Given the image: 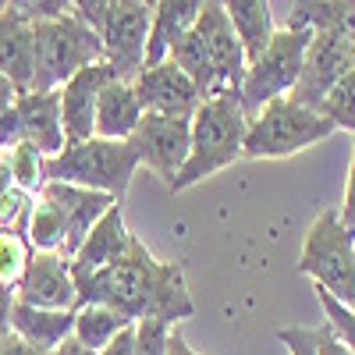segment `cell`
I'll list each match as a JSON object with an SVG mask.
<instances>
[{
  "label": "cell",
  "instance_id": "30",
  "mask_svg": "<svg viewBox=\"0 0 355 355\" xmlns=\"http://www.w3.org/2000/svg\"><path fill=\"white\" fill-rule=\"evenodd\" d=\"M33 199L36 196L21 192L18 185L0 189V231H21L28 220V210H33Z\"/></svg>",
  "mask_w": 355,
  "mask_h": 355
},
{
  "label": "cell",
  "instance_id": "37",
  "mask_svg": "<svg viewBox=\"0 0 355 355\" xmlns=\"http://www.w3.org/2000/svg\"><path fill=\"white\" fill-rule=\"evenodd\" d=\"M15 100H18V89L0 75V114H8L11 107H15Z\"/></svg>",
  "mask_w": 355,
  "mask_h": 355
},
{
  "label": "cell",
  "instance_id": "31",
  "mask_svg": "<svg viewBox=\"0 0 355 355\" xmlns=\"http://www.w3.org/2000/svg\"><path fill=\"white\" fill-rule=\"evenodd\" d=\"M171 327L160 320H139L135 323V355H167Z\"/></svg>",
  "mask_w": 355,
  "mask_h": 355
},
{
  "label": "cell",
  "instance_id": "14",
  "mask_svg": "<svg viewBox=\"0 0 355 355\" xmlns=\"http://www.w3.org/2000/svg\"><path fill=\"white\" fill-rule=\"evenodd\" d=\"M0 75L18 96L33 93L36 82V25L18 4H0Z\"/></svg>",
  "mask_w": 355,
  "mask_h": 355
},
{
  "label": "cell",
  "instance_id": "7",
  "mask_svg": "<svg viewBox=\"0 0 355 355\" xmlns=\"http://www.w3.org/2000/svg\"><path fill=\"white\" fill-rule=\"evenodd\" d=\"M299 270L334 302L355 313V234L341 224L338 210H323L309 224L299 252Z\"/></svg>",
  "mask_w": 355,
  "mask_h": 355
},
{
  "label": "cell",
  "instance_id": "22",
  "mask_svg": "<svg viewBox=\"0 0 355 355\" xmlns=\"http://www.w3.org/2000/svg\"><path fill=\"white\" fill-rule=\"evenodd\" d=\"M274 4H263V0H227L224 11H227V21L239 36L242 50H245V61L252 64L256 57L270 46L274 33H277V21H274Z\"/></svg>",
  "mask_w": 355,
  "mask_h": 355
},
{
  "label": "cell",
  "instance_id": "24",
  "mask_svg": "<svg viewBox=\"0 0 355 355\" xmlns=\"http://www.w3.org/2000/svg\"><path fill=\"white\" fill-rule=\"evenodd\" d=\"M21 234H25V242H28V249H33V252H53V256H64L68 252L64 220H61V214H57L43 196L33 199V210H28V220H25Z\"/></svg>",
  "mask_w": 355,
  "mask_h": 355
},
{
  "label": "cell",
  "instance_id": "10",
  "mask_svg": "<svg viewBox=\"0 0 355 355\" xmlns=\"http://www.w3.org/2000/svg\"><path fill=\"white\" fill-rule=\"evenodd\" d=\"M196 28L202 36V46H206V61H210V75H214V96H224V93H242V82H245V50L234 36V28L227 21V11L224 4L210 0L202 4L199 18H196Z\"/></svg>",
  "mask_w": 355,
  "mask_h": 355
},
{
  "label": "cell",
  "instance_id": "32",
  "mask_svg": "<svg viewBox=\"0 0 355 355\" xmlns=\"http://www.w3.org/2000/svg\"><path fill=\"white\" fill-rule=\"evenodd\" d=\"M309 345H313V355H352V352L345 348V341L327 327V323L309 327Z\"/></svg>",
  "mask_w": 355,
  "mask_h": 355
},
{
  "label": "cell",
  "instance_id": "2",
  "mask_svg": "<svg viewBox=\"0 0 355 355\" xmlns=\"http://www.w3.org/2000/svg\"><path fill=\"white\" fill-rule=\"evenodd\" d=\"M245 128L249 117L242 110V96L239 93H224V96H210L202 100L199 110L192 114V150L189 160L178 174V182L171 192H185L192 185H199L202 178H214L217 171L231 167L242 157L245 146Z\"/></svg>",
  "mask_w": 355,
  "mask_h": 355
},
{
  "label": "cell",
  "instance_id": "17",
  "mask_svg": "<svg viewBox=\"0 0 355 355\" xmlns=\"http://www.w3.org/2000/svg\"><path fill=\"white\" fill-rule=\"evenodd\" d=\"M114 78L107 64H93L78 71L64 89H57L61 96V125H64V142L68 146H78V142H89L93 139V128H96V96L103 82Z\"/></svg>",
  "mask_w": 355,
  "mask_h": 355
},
{
  "label": "cell",
  "instance_id": "38",
  "mask_svg": "<svg viewBox=\"0 0 355 355\" xmlns=\"http://www.w3.org/2000/svg\"><path fill=\"white\" fill-rule=\"evenodd\" d=\"M167 355H199L182 334H178V331H171V345H167Z\"/></svg>",
  "mask_w": 355,
  "mask_h": 355
},
{
  "label": "cell",
  "instance_id": "13",
  "mask_svg": "<svg viewBox=\"0 0 355 355\" xmlns=\"http://www.w3.org/2000/svg\"><path fill=\"white\" fill-rule=\"evenodd\" d=\"M135 96L146 114H164V117H192L202 103L196 82L178 68L174 61L142 68L135 75Z\"/></svg>",
  "mask_w": 355,
  "mask_h": 355
},
{
  "label": "cell",
  "instance_id": "18",
  "mask_svg": "<svg viewBox=\"0 0 355 355\" xmlns=\"http://www.w3.org/2000/svg\"><path fill=\"white\" fill-rule=\"evenodd\" d=\"M18 139L36 146L50 160L64 150V125H61V96L57 93H21L15 100Z\"/></svg>",
  "mask_w": 355,
  "mask_h": 355
},
{
  "label": "cell",
  "instance_id": "21",
  "mask_svg": "<svg viewBox=\"0 0 355 355\" xmlns=\"http://www.w3.org/2000/svg\"><path fill=\"white\" fill-rule=\"evenodd\" d=\"M75 331V313H50V309H33V306H11V334L36 348L43 355H53Z\"/></svg>",
  "mask_w": 355,
  "mask_h": 355
},
{
  "label": "cell",
  "instance_id": "26",
  "mask_svg": "<svg viewBox=\"0 0 355 355\" xmlns=\"http://www.w3.org/2000/svg\"><path fill=\"white\" fill-rule=\"evenodd\" d=\"M11 171V185H18L28 196H40V189L46 185V157L28 142H15L11 150L0 153Z\"/></svg>",
  "mask_w": 355,
  "mask_h": 355
},
{
  "label": "cell",
  "instance_id": "19",
  "mask_svg": "<svg viewBox=\"0 0 355 355\" xmlns=\"http://www.w3.org/2000/svg\"><path fill=\"white\" fill-rule=\"evenodd\" d=\"M142 103L135 96V85L121 82V78H107L100 96H96V128L93 139H107V142H128L132 132L142 121Z\"/></svg>",
  "mask_w": 355,
  "mask_h": 355
},
{
  "label": "cell",
  "instance_id": "29",
  "mask_svg": "<svg viewBox=\"0 0 355 355\" xmlns=\"http://www.w3.org/2000/svg\"><path fill=\"white\" fill-rule=\"evenodd\" d=\"M316 299H320V306H323V323L345 341V348L355 355V313L348 309V306H341V302H334L327 291H320L316 288Z\"/></svg>",
  "mask_w": 355,
  "mask_h": 355
},
{
  "label": "cell",
  "instance_id": "39",
  "mask_svg": "<svg viewBox=\"0 0 355 355\" xmlns=\"http://www.w3.org/2000/svg\"><path fill=\"white\" fill-rule=\"evenodd\" d=\"M53 355H96V352H89V348H82V345H78L75 338H68V341H64L61 348H57Z\"/></svg>",
  "mask_w": 355,
  "mask_h": 355
},
{
  "label": "cell",
  "instance_id": "35",
  "mask_svg": "<svg viewBox=\"0 0 355 355\" xmlns=\"http://www.w3.org/2000/svg\"><path fill=\"white\" fill-rule=\"evenodd\" d=\"M100 355H135V323H132V327H125Z\"/></svg>",
  "mask_w": 355,
  "mask_h": 355
},
{
  "label": "cell",
  "instance_id": "27",
  "mask_svg": "<svg viewBox=\"0 0 355 355\" xmlns=\"http://www.w3.org/2000/svg\"><path fill=\"white\" fill-rule=\"evenodd\" d=\"M28 259H33V249H28L25 234L21 231H0V288L15 291L28 270Z\"/></svg>",
  "mask_w": 355,
  "mask_h": 355
},
{
  "label": "cell",
  "instance_id": "1",
  "mask_svg": "<svg viewBox=\"0 0 355 355\" xmlns=\"http://www.w3.org/2000/svg\"><path fill=\"white\" fill-rule=\"evenodd\" d=\"M75 284H78V306L100 302L128 316L132 323L160 320L167 327H174V323H182L196 313L182 263L157 259L139 239L132 242L125 259H117L114 266L93 277H78Z\"/></svg>",
  "mask_w": 355,
  "mask_h": 355
},
{
  "label": "cell",
  "instance_id": "5",
  "mask_svg": "<svg viewBox=\"0 0 355 355\" xmlns=\"http://www.w3.org/2000/svg\"><path fill=\"white\" fill-rule=\"evenodd\" d=\"M135 171H139V157L128 142L89 139L78 146H64L57 157L46 160V182L78 185L125 202Z\"/></svg>",
  "mask_w": 355,
  "mask_h": 355
},
{
  "label": "cell",
  "instance_id": "11",
  "mask_svg": "<svg viewBox=\"0 0 355 355\" xmlns=\"http://www.w3.org/2000/svg\"><path fill=\"white\" fill-rule=\"evenodd\" d=\"M352 68H355V43H348L338 33H316L313 43H309V53H306L302 78L295 85L291 100L316 110Z\"/></svg>",
  "mask_w": 355,
  "mask_h": 355
},
{
  "label": "cell",
  "instance_id": "33",
  "mask_svg": "<svg viewBox=\"0 0 355 355\" xmlns=\"http://www.w3.org/2000/svg\"><path fill=\"white\" fill-rule=\"evenodd\" d=\"M338 217L355 234V139H352V160H348V178H345V202L338 206Z\"/></svg>",
  "mask_w": 355,
  "mask_h": 355
},
{
  "label": "cell",
  "instance_id": "12",
  "mask_svg": "<svg viewBox=\"0 0 355 355\" xmlns=\"http://www.w3.org/2000/svg\"><path fill=\"white\" fill-rule=\"evenodd\" d=\"M15 302L33 309H50V313H75L78 284L71 274V259L53 252H33L25 277L15 288Z\"/></svg>",
  "mask_w": 355,
  "mask_h": 355
},
{
  "label": "cell",
  "instance_id": "6",
  "mask_svg": "<svg viewBox=\"0 0 355 355\" xmlns=\"http://www.w3.org/2000/svg\"><path fill=\"white\" fill-rule=\"evenodd\" d=\"M338 128L323 117L320 110H309L295 103L291 96H281L266 103L245 128V146L242 157L249 160H281L309 150V146L331 139Z\"/></svg>",
  "mask_w": 355,
  "mask_h": 355
},
{
  "label": "cell",
  "instance_id": "36",
  "mask_svg": "<svg viewBox=\"0 0 355 355\" xmlns=\"http://www.w3.org/2000/svg\"><path fill=\"white\" fill-rule=\"evenodd\" d=\"M0 355H43V352H36V348H28L25 341H18L15 334H8L4 341H0Z\"/></svg>",
  "mask_w": 355,
  "mask_h": 355
},
{
  "label": "cell",
  "instance_id": "4",
  "mask_svg": "<svg viewBox=\"0 0 355 355\" xmlns=\"http://www.w3.org/2000/svg\"><path fill=\"white\" fill-rule=\"evenodd\" d=\"M71 11L93 28L103 43V64L114 78L135 82V75L146 68V40H150V15L153 4L142 0H78Z\"/></svg>",
  "mask_w": 355,
  "mask_h": 355
},
{
  "label": "cell",
  "instance_id": "16",
  "mask_svg": "<svg viewBox=\"0 0 355 355\" xmlns=\"http://www.w3.org/2000/svg\"><path fill=\"white\" fill-rule=\"evenodd\" d=\"M40 196L53 206L64 220V231H68V259L78 252V245L85 242V234L93 231V224L110 210L117 199L103 196V192H89V189H78V185H64V182H46L40 189Z\"/></svg>",
  "mask_w": 355,
  "mask_h": 355
},
{
  "label": "cell",
  "instance_id": "28",
  "mask_svg": "<svg viewBox=\"0 0 355 355\" xmlns=\"http://www.w3.org/2000/svg\"><path fill=\"white\" fill-rule=\"evenodd\" d=\"M316 110L327 117L334 128H348V132L355 135V68L331 89L327 100H323Z\"/></svg>",
  "mask_w": 355,
  "mask_h": 355
},
{
  "label": "cell",
  "instance_id": "8",
  "mask_svg": "<svg viewBox=\"0 0 355 355\" xmlns=\"http://www.w3.org/2000/svg\"><path fill=\"white\" fill-rule=\"evenodd\" d=\"M313 28H299V25H277V33L270 40L256 61L245 68V82H242V110L245 117H252L281 96H291L295 85L302 78L306 68V53L313 43Z\"/></svg>",
  "mask_w": 355,
  "mask_h": 355
},
{
  "label": "cell",
  "instance_id": "15",
  "mask_svg": "<svg viewBox=\"0 0 355 355\" xmlns=\"http://www.w3.org/2000/svg\"><path fill=\"white\" fill-rule=\"evenodd\" d=\"M135 242V234L128 231L125 224V210L121 202H114L110 210L93 224V231L85 234V242L78 245V252L71 256V274L75 281L78 277H93L100 270H107V266H114L117 259H125L128 249Z\"/></svg>",
  "mask_w": 355,
  "mask_h": 355
},
{
  "label": "cell",
  "instance_id": "3",
  "mask_svg": "<svg viewBox=\"0 0 355 355\" xmlns=\"http://www.w3.org/2000/svg\"><path fill=\"white\" fill-rule=\"evenodd\" d=\"M36 25V82L33 93H57L78 71L103 64V43L89 28L71 4L61 15L33 21Z\"/></svg>",
  "mask_w": 355,
  "mask_h": 355
},
{
  "label": "cell",
  "instance_id": "20",
  "mask_svg": "<svg viewBox=\"0 0 355 355\" xmlns=\"http://www.w3.org/2000/svg\"><path fill=\"white\" fill-rule=\"evenodd\" d=\"M202 4L199 0H160L150 15V40H146V68L171 61V50L196 25Z\"/></svg>",
  "mask_w": 355,
  "mask_h": 355
},
{
  "label": "cell",
  "instance_id": "34",
  "mask_svg": "<svg viewBox=\"0 0 355 355\" xmlns=\"http://www.w3.org/2000/svg\"><path fill=\"white\" fill-rule=\"evenodd\" d=\"M277 341L288 345V355H313L309 327H284V331H277Z\"/></svg>",
  "mask_w": 355,
  "mask_h": 355
},
{
  "label": "cell",
  "instance_id": "23",
  "mask_svg": "<svg viewBox=\"0 0 355 355\" xmlns=\"http://www.w3.org/2000/svg\"><path fill=\"white\" fill-rule=\"evenodd\" d=\"M125 327H132L128 316H121V313L110 309V306L89 302V306H78V309H75V331H71V338H75L82 348H89V352L100 355Z\"/></svg>",
  "mask_w": 355,
  "mask_h": 355
},
{
  "label": "cell",
  "instance_id": "9",
  "mask_svg": "<svg viewBox=\"0 0 355 355\" xmlns=\"http://www.w3.org/2000/svg\"><path fill=\"white\" fill-rule=\"evenodd\" d=\"M128 146L139 157V167H150L157 178H164L167 189H174L178 174H182L189 160V150H192V117L142 114Z\"/></svg>",
  "mask_w": 355,
  "mask_h": 355
},
{
  "label": "cell",
  "instance_id": "25",
  "mask_svg": "<svg viewBox=\"0 0 355 355\" xmlns=\"http://www.w3.org/2000/svg\"><path fill=\"white\" fill-rule=\"evenodd\" d=\"M284 25L313 28V33H338L355 43V4H291Z\"/></svg>",
  "mask_w": 355,
  "mask_h": 355
}]
</instances>
